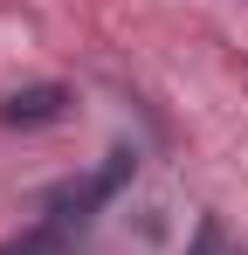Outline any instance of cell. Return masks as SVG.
Masks as SVG:
<instances>
[{"instance_id":"3957f363","label":"cell","mask_w":248,"mask_h":255,"mask_svg":"<svg viewBox=\"0 0 248 255\" xmlns=\"http://www.w3.org/2000/svg\"><path fill=\"white\" fill-rule=\"evenodd\" d=\"M193 255H221V221H200V235H193Z\"/></svg>"},{"instance_id":"7a4b0ae2","label":"cell","mask_w":248,"mask_h":255,"mask_svg":"<svg viewBox=\"0 0 248 255\" xmlns=\"http://www.w3.org/2000/svg\"><path fill=\"white\" fill-rule=\"evenodd\" d=\"M0 118H7V125H55V118H62V90H55V83L14 90V97L0 104Z\"/></svg>"},{"instance_id":"6da1fadb","label":"cell","mask_w":248,"mask_h":255,"mask_svg":"<svg viewBox=\"0 0 248 255\" xmlns=\"http://www.w3.org/2000/svg\"><path fill=\"white\" fill-rule=\"evenodd\" d=\"M118 179H124V159H111V172H97V179H90L83 193H69V200H55V207H48V221H41L35 235H21L14 249H0V255H69V242L83 235V221H90V207H97V200H104V193H111Z\"/></svg>"}]
</instances>
